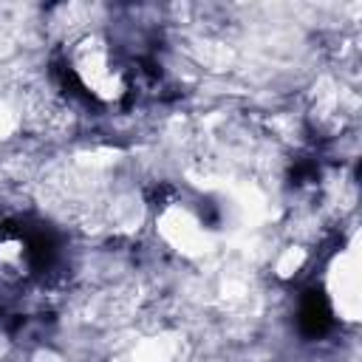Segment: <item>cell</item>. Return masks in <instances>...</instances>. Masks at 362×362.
I'll return each instance as SVG.
<instances>
[{"label": "cell", "mask_w": 362, "mask_h": 362, "mask_svg": "<svg viewBox=\"0 0 362 362\" xmlns=\"http://www.w3.org/2000/svg\"><path fill=\"white\" fill-rule=\"evenodd\" d=\"M62 74L65 88L93 107H122L133 96V62L102 28L62 42Z\"/></svg>", "instance_id": "6da1fadb"}]
</instances>
